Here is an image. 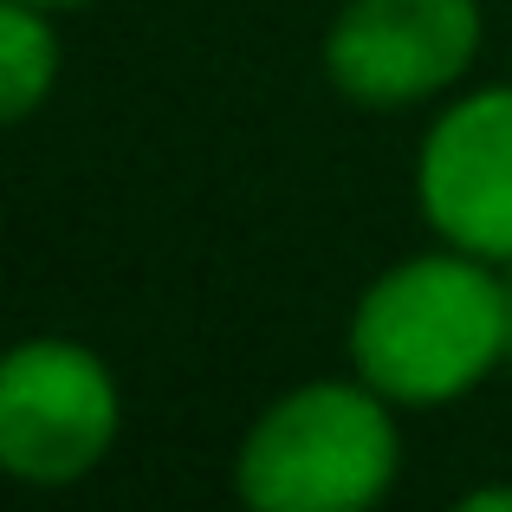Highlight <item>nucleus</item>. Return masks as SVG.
<instances>
[{
	"instance_id": "obj_1",
	"label": "nucleus",
	"mask_w": 512,
	"mask_h": 512,
	"mask_svg": "<svg viewBox=\"0 0 512 512\" xmlns=\"http://www.w3.org/2000/svg\"><path fill=\"white\" fill-rule=\"evenodd\" d=\"M506 363V273L461 247L389 266L350 312V370L396 409L467 396Z\"/></svg>"
},
{
	"instance_id": "obj_2",
	"label": "nucleus",
	"mask_w": 512,
	"mask_h": 512,
	"mask_svg": "<svg viewBox=\"0 0 512 512\" xmlns=\"http://www.w3.org/2000/svg\"><path fill=\"white\" fill-rule=\"evenodd\" d=\"M396 402L350 383H299L253 415L234 454V493L253 512H363L396 487Z\"/></svg>"
},
{
	"instance_id": "obj_3",
	"label": "nucleus",
	"mask_w": 512,
	"mask_h": 512,
	"mask_svg": "<svg viewBox=\"0 0 512 512\" xmlns=\"http://www.w3.org/2000/svg\"><path fill=\"white\" fill-rule=\"evenodd\" d=\"M124 396L111 363L72 338H26L0 363V467L26 487H72L117 448Z\"/></svg>"
},
{
	"instance_id": "obj_4",
	"label": "nucleus",
	"mask_w": 512,
	"mask_h": 512,
	"mask_svg": "<svg viewBox=\"0 0 512 512\" xmlns=\"http://www.w3.org/2000/svg\"><path fill=\"white\" fill-rule=\"evenodd\" d=\"M480 59V0H344L325 72L363 111H409L461 85Z\"/></svg>"
},
{
	"instance_id": "obj_5",
	"label": "nucleus",
	"mask_w": 512,
	"mask_h": 512,
	"mask_svg": "<svg viewBox=\"0 0 512 512\" xmlns=\"http://www.w3.org/2000/svg\"><path fill=\"white\" fill-rule=\"evenodd\" d=\"M415 201L441 247L512 266V85L454 98L415 156Z\"/></svg>"
},
{
	"instance_id": "obj_6",
	"label": "nucleus",
	"mask_w": 512,
	"mask_h": 512,
	"mask_svg": "<svg viewBox=\"0 0 512 512\" xmlns=\"http://www.w3.org/2000/svg\"><path fill=\"white\" fill-rule=\"evenodd\" d=\"M52 78H59L52 7L0 0V117H7V124H26V117L52 98Z\"/></svg>"
},
{
	"instance_id": "obj_7",
	"label": "nucleus",
	"mask_w": 512,
	"mask_h": 512,
	"mask_svg": "<svg viewBox=\"0 0 512 512\" xmlns=\"http://www.w3.org/2000/svg\"><path fill=\"white\" fill-rule=\"evenodd\" d=\"M461 512H512V487H474V493H461Z\"/></svg>"
},
{
	"instance_id": "obj_8",
	"label": "nucleus",
	"mask_w": 512,
	"mask_h": 512,
	"mask_svg": "<svg viewBox=\"0 0 512 512\" xmlns=\"http://www.w3.org/2000/svg\"><path fill=\"white\" fill-rule=\"evenodd\" d=\"M506 273V363H512V266H500Z\"/></svg>"
},
{
	"instance_id": "obj_9",
	"label": "nucleus",
	"mask_w": 512,
	"mask_h": 512,
	"mask_svg": "<svg viewBox=\"0 0 512 512\" xmlns=\"http://www.w3.org/2000/svg\"><path fill=\"white\" fill-rule=\"evenodd\" d=\"M33 7H52V13H65V7H85V0H33Z\"/></svg>"
}]
</instances>
